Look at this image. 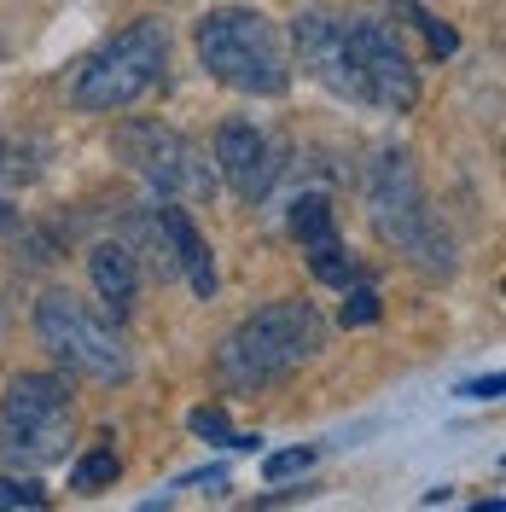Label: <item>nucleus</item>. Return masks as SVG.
I'll use <instances>...</instances> for the list:
<instances>
[{
	"instance_id": "16",
	"label": "nucleus",
	"mask_w": 506,
	"mask_h": 512,
	"mask_svg": "<svg viewBox=\"0 0 506 512\" xmlns=\"http://www.w3.org/2000/svg\"><path fill=\"white\" fill-rule=\"evenodd\" d=\"M309 268H315V280H326V286H349V280H355V256H349L338 239L315 245V251H309Z\"/></svg>"
},
{
	"instance_id": "5",
	"label": "nucleus",
	"mask_w": 506,
	"mask_h": 512,
	"mask_svg": "<svg viewBox=\"0 0 506 512\" xmlns=\"http://www.w3.org/2000/svg\"><path fill=\"white\" fill-rule=\"evenodd\" d=\"M367 216L379 227V239H390L396 251H408L425 274H437V280L454 274L448 239H443V227L431 222V210H425V187L413 175L408 152H379L373 158V169H367Z\"/></svg>"
},
{
	"instance_id": "4",
	"label": "nucleus",
	"mask_w": 506,
	"mask_h": 512,
	"mask_svg": "<svg viewBox=\"0 0 506 512\" xmlns=\"http://www.w3.org/2000/svg\"><path fill=\"white\" fill-rule=\"evenodd\" d=\"M163 64H169V35H163L158 18H140V24L117 30L105 47H94L76 64L70 105L76 111H123V105H134L140 94L158 88Z\"/></svg>"
},
{
	"instance_id": "9",
	"label": "nucleus",
	"mask_w": 506,
	"mask_h": 512,
	"mask_svg": "<svg viewBox=\"0 0 506 512\" xmlns=\"http://www.w3.org/2000/svg\"><path fill=\"white\" fill-rule=\"evenodd\" d=\"M216 169H222V181L245 204L262 198V192L274 187V152H268V140H262V128L245 123V117H227L216 128Z\"/></svg>"
},
{
	"instance_id": "18",
	"label": "nucleus",
	"mask_w": 506,
	"mask_h": 512,
	"mask_svg": "<svg viewBox=\"0 0 506 512\" xmlns=\"http://www.w3.org/2000/svg\"><path fill=\"white\" fill-rule=\"evenodd\" d=\"M6 507H47V489H41V483L35 478H0V512Z\"/></svg>"
},
{
	"instance_id": "21",
	"label": "nucleus",
	"mask_w": 506,
	"mask_h": 512,
	"mask_svg": "<svg viewBox=\"0 0 506 512\" xmlns=\"http://www.w3.org/2000/svg\"><path fill=\"white\" fill-rule=\"evenodd\" d=\"M501 390H506V379H501V373H489V379H472V384H460V396H466V402H495Z\"/></svg>"
},
{
	"instance_id": "17",
	"label": "nucleus",
	"mask_w": 506,
	"mask_h": 512,
	"mask_svg": "<svg viewBox=\"0 0 506 512\" xmlns=\"http://www.w3.org/2000/svg\"><path fill=\"white\" fill-rule=\"evenodd\" d=\"M309 466H315V448H280V454H268V460H262V478L285 483V478H303Z\"/></svg>"
},
{
	"instance_id": "23",
	"label": "nucleus",
	"mask_w": 506,
	"mask_h": 512,
	"mask_svg": "<svg viewBox=\"0 0 506 512\" xmlns=\"http://www.w3.org/2000/svg\"><path fill=\"white\" fill-rule=\"evenodd\" d=\"M0 233H12V204L0 198Z\"/></svg>"
},
{
	"instance_id": "20",
	"label": "nucleus",
	"mask_w": 506,
	"mask_h": 512,
	"mask_svg": "<svg viewBox=\"0 0 506 512\" xmlns=\"http://www.w3.org/2000/svg\"><path fill=\"white\" fill-rule=\"evenodd\" d=\"M373 320H379V297L367 286H355L344 297V326H373Z\"/></svg>"
},
{
	"instance_id": "19",
	"label": "nucleus",
	"mask_w": 506,
	"mask_h": 512,
	"mask_svg": "<svg viewBox=\"0 0 506 512\" xmlns=\"http://www.w3.org/2000/svg\"><path fill=\"white\" fill-rule=\"evenodd\" d=\"M408 12H413V24L425 30V41H431V53H437V59H448V53L460 47V41H454V30H448V24H437L431 12H419V6H408Z\"/></svg>"
},
{
	"instance_id": "3",
	"label": "nucleus",
	"mask_w": 506,
	"mask_h": 512,
	"mask_svg": "<svg viewBox=\"0 0 506 512\" xmlns=\"http://www.w3.org/2000/svg\"><path fill=\"white\" fill-rule=\"evenodd\" d=\"M198 59L204 70L227 82V88H239V94H262L274 99L291 88V59H285V41L280 30L251 12V6H222V12H210L204 24H198Z\"/></svg>"
},
{
	"instance_id": "8",
	"label": "nucleus",
	"mask_w": 506,
	"mask_h": 512,
	"mask_svg": "<svg viewBox=\"0 0 506 512\" xmlns=\"http://www.w3.org/2000/svg\"><path fill=\"white\" fill-rule=\"evenodd\" d=\"M117 146H123V158L134 163V175L152 192H163V198H210V192H216L210 163L198 158V146H192L187 134H175V128L128 123Z\"/></svg>"
},
{
	"instance_id": "11",
	"label": "nucleus",
	"mask_w": 506,
	"mask_h": 512,
	"mask_svg": "<svg viewBox=\"0 0 506 512\" xmlns=\"http://www.w3.org/2000/svg\"><path fill=\"white\" fill-rule=\"evenodd\" d=\"M88 274H94V291L111 303V315H128L134 291H140V274H134V256L123 245H94L88 256Z\"/></svg>"
},
{
	"instance_id": "12",
	"label": "nucleus",
	"mask_w": 506,
	"mask_h": 512,
	"mask_svg": "<svg viewBox=\"0 0 506 512\" xmlns=\"http://www.w3.org/2000/svg\"><path fill=\"white\" fill-rule=\"evenodd\" d=\"M291 239L297 245H326V239H338V222H332V198H320V192H303L297 204H291Z\"/></svg>"
},
{
	"instance_id": "7",
	"label": "nucleus",
	"mask_w": 506,
	"mask_h": 512,
	"mask_svg": "<svg viewBox=\"0 0 506 512\" xmlns=\"http://www.w3.org/2000/svg\"><path fill=\"white\" fill-rule=\"evenodd\" d=\"M35 338L59 355L70 373H82V379L123 384L128 373H134V355H128L123 332H117L111 320H99L94 309H88L82 297H70V291H47V297L35 303Z\"/></svg>"
},
{
	"instance_id": "6",
	"label": "nucleus",
	"mask_w": 506,
	"mask_h": 512,
	"mask_svg": "<svg viewBox=\"0 0 506 512\" xmlns=\"http://www.w3.org/2000/svg\"><path fill=\"white\" fill-rule=\"evenodd\" d=\"M70 448V390L53 373H18L0 396V454L24 472L64 460Z\"/></svg>"
},
{
	"instance_id": "2",
	"label": "nucleus",
	"mask_w": 506,
	"mask_h": 512,
	"mask_svg": "<svg viewBox=\"0 0 506 512\" xmlns=\"http://www.w3.org/2000/svg\"><path fill=\"white\" fill-rule=\"evenodd\" d=\"M315 350H320V320L309 303L291 297V303L256 309L251 320H239L227 332L222 350H216V373L233 390H262V384L285 379L297 361H309Z\"/></svg>"
},
{
	"instance_id": "22",
	"label": "nucleus",
	"mask_w": 506,
	"mask_h": 512,
	"mask_svg": "<svg viewBox=\"0 0 506 512\" xmlns=\"http://www.w3.org/2000/svg\"><path fill=\"white\" fill-rule=\"evenodd\" d=\"M175 489H210V495H216V489H227V466H210V472H192V478H181Z\"/></svg>"
},
{
	"instance_id": "13",
	"label": "nucleus",
	"mask_w": 506,
	"mask_h": 512,
	"mask_svg": "<svg viewBox=\"0 0 506 512\" xmlns=\"http://www.w3.org/2000/svg\"><path fill=\"white\" fill-rule=\"evenodd\" d=\"M47 163V146L30 140V134H0V187H18V181H35Z\"/></svg>"
},
{
	"instance_id": "1",
	"label": "nucleus",
	"mask_w": 506,
	"mask_h": 512,
	"mask_svg": "<svg viewBox=\"0 0 506 512\" xmlns=\"http://www.w3.org/2000/svg\"><path fill=\"white\" fill-rule=\"evenodd\" d=\"M297 64L326 94L373 105V111H413L419 70L402 53V41L373 12H303L291 24Z\"/></svg>"
},
{
	"instance_id": "10",
	"label": "nucleus",
	"mask_w": 506,
	"mask_h": 512,
	"mask_svg": "<svg viewBox=\"0 0 506 512\" xmlns=\"http://www.w3.org/2000/svg\"><path fill=\"white\" fill-rule=\"evenodd\" d=\"M158 233H163V245H169V268H181L198 297H216V262H210V245H204V233L192 227V216L181 210V204H163L158 210Z\"/></svg>"
},
{
	"instance_id": "14",
	"label": "nucleus",
	"mask_w": 506,
	"mask_h": 512,
	"mask_svg": "<svg viewBox=\"0 0 506 512\" xmlns=\"http://www.w3.org/2000/svg\"><path fill=\"white\" fill-rule=\"evenodd\" d=\"M187 425H192V437H204V443H216V448H233V454H251V448H262V437H245V431H233L222 408H192Z\"/></svg>"
},
{
	"instance_id": "15",
	"label": "nucleus",
	"mask_w": 506,
	"mask_h": 512,
	"mask_svg": "<svg viewBox=\"0 0 506 512\" xmlns=\"http://www.w3.org/2000/svg\"><path fill=\"white\" fill-rule=\"evenodd\" d=\"M123 472V460H117V448H94V454H82L76 460V472H70V489H82V495H99V489H111Z\"/></svg>"
}]
</instances>
